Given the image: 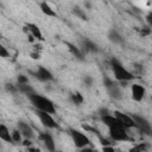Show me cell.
Listing matches in <instances>:
<instances>
[{
  "mask_svg": "<svg viewBox=\"0 0 152 152\" xmlns=\"http://www.w3.org/2000/svg\"><path fill=\"white\" fill-rule=\"evenodd\" d=\"M131 93H132V99H133L135 102H140V101H142V99L145 97L146 90H145V88H144L141 84L133 83L132 87H131Z\"/></svg>",
  "mask_w": 152,
  "mask_h": 152,
  "instance_id": "cell-10",
  "label": "cell"
},
{
  "mask_svg": "<svg viewBox=\"0 0 152 152\" xmlns=\"http://www.w3.org/2000/svg\"><path fill=\"white\" fill-rule=\"evenodd\" d=\"M25 28L28 30L30 36H32L33 38H36V39H38V40H43V39H44L43 33H42L40 28H39L37 25H34V24H26V27H25Z\"/></svg>",
  "mask_w": 152,
  "mask_h": 152,
  "instance_id": "cell-12",
  "label": "cell"
},
{
  "mask_svg": "<svg viewBox=\"0 0 152 152\" xmlns=\"http://www.w3.org/2000/svg\"><path fill=\"white\" fill-rule=\"evenodd\" d=\"M56 152H62V151H56Z\"/></svg>",
  "mask_w": 152,
  "mask_h": 152,
  "instance_id": "cell-35",
  "label": "cell"
},
{
  "mask_svg": "<svg viewBox=\"0 0 152 152\" xmlns=\"http://www.w3.org/2000/svg\"><path fill=\"white\" fill-rule=\"evenodd\" d=\"M21 133L19 132V129H14L12 132V139H13V144H20L21 142Z\"/></svg>",
  "mask_w": 152,
  "mask_h": 152,
  "instance_id": "cell-23",
  "label": "cell"
},
{
  "mask_svg": "<svg viewBox=\"0 0 152 152\" xmlns=\"http://www.w3.org/2000/svg\"><path fill=\"white\" fill-rule=\"evenodd\" d=\"M70 99H71V101H72L75 104H77V106L82 104V103H83V100H84V99H83V95H82L81 93H78V91L71 94Z\"/></svg>",
  "mask_w": 152,
  "mask_h": 152,
  "instance_id": "cell-22",
  "label": "cell"
},
{
  "mask_svg": "<svg viewBox=\"0 0 152 152\" xmlns=\"http://www.w3.org/2000/svg\"><path fill=\"white\" fill-rule=\"evenodd\" d=\"M18 89L20 93H23L24 95H26L27 97H30L32 94H34L36 91L33 90V88L27 83V84H18Z\"/></svg>",
  "mask_w": 152,
  "mask_h": 152,
  "instance_id": "cell-20",
  "label": "cell"
},
{
  "mask_svg": "<svg viewBox=\"0 0 152 152\" xmlns=\"http://www.w3.org/2000/svg\"><path fill=\"white\" fill-rule=\"evenodd\" d=\"M82 46H83L84 50L88 51V52H97V51H99L97 45H96L94 42H91L90 39H87V38L82 40Z\"/></svg>",
  "mask_w": 152,
  "mask_h": 152,
  "instance_id": "cell-17",
  "label": "cell"
},
{
  "mask_svg": "<svg viewBox=\"0 0 152 152\" xmlns=\"http://www.w3.org/2000/svg\"><path fill=\"white\" fill-rule=\"evenodd\" d=\"M0 56L4 57V58L10 57V52L6 50V48H5L4 45H0Z\"/></svg>",
  "mask_w": 152,
  "mask_h": 152,
  "instance_id": "cell-28",
  "label": "cell"
},
{
  "mask_svg": "<svg viewBox=\"0 0 152 152\" xmlns=\"http://www.w3.org/2000/svg\"><path fill=\"white\" fill-rule=\"evenodd\" d=\"M80 152H94V150H93L91 147H89V146H87V147H83V148H80Z\"/></svg>",
  "mask_w": 152,
  "mask_h": 152,
  "instance_id": "cell-33",
  "label": "cell"
},
{
  "mask_svg": "<svg viewBox=\"0 0 152 152\" xmlns=\"http://www.w3.org/2000/svg\"><path fill=\"white\" fill-rule=\"evenodd\" d=\"M0 139L6 141V142H12L13 144V139H12V133H10V129L2 124L0 125Z\"/></svg>",
  "mask_w": 152,
  "mask_h": 152,
  "instance_id": "cell-15",
  "label": "cell"
},
{
  "mask_svg": "<svg viewBox=\"0 0 152 152\" xmlns=\"http://www.w3.org/2000/svg\"><path fill=\"white\" fill-rule=\"evenodd\" d=\"M28 100L32 103V106L36 108V110L45 112V113H49L51 115L56 113V108H55L53 102L50 99H48V97H45L40 94L34 93L28 97Z\"/></svg>",
  "mask_w": 152,
  "mask_h": 152,
  "instance_id": "cell-2",
  "label": "cell"
},
{
  "mask_svg": "<svg viewBox=\"0 0 152 152\" xmlns=\"http://www.w3.org/2000/svg\"><path fill=\"white\" fill-rule=\"evenodd\" d=\"M84 83H86L88 87H90V86H91V83H93V78H91V77H89V76H86V77H84Z\"/></svg>",
  "mask_w": 152,
  "mask_h": 152,
  "instance_id": "cell-31",
  "label": "cell"
},
{
  "mask_svg": "<svg viewBox=\"0 0 152 152\" xmlns=\"http://www.w3.org/2000/svg\"><path fill=\"white\" fill-rule=\"evenodd\" d=\"M107 91H108V94H109V96H110L112 99H114V100L121 99V90H120V86H119L118 83H116L115 86L108 88Z\"/></svg>",
  "mask_w": 152,
  "mask_h": 152,
  "instance_id": "cell-19",
  "label": "cell"
},
{
  "mask_svg": "<svg viewBox=\"0 0 152 152\" xmlns=\"http://www.w3.org/2000/svg\"><path fill=\"white\" fill-rule=\"evenodd\" d=\"M65 45L68 46V49H69V51L74 55V57H76L77 59H80V61H83L84 59V57H83V53H82V51L78 49V48H76L74 44H71V43H65Z\"/></svg>",
  "mask_w": 152,
  "mask_h": 152,
  "instance_id": "cell-18",
  "label": "cell"
},
{
  "mask_svg": "<svg viewBox=\"0 0 152 152\" xmlns=\"http://www.w3.org/2000/svg\"><path fill=\"white\" fill-rule=\"evenodd\" d=\"M101 121L108 127V128H110V127H114V126H116V125H119L120 122L118 121V119L114 116V115H110V114H107V115H102L101 116Z\"/></svg>",
  "mask_w": 152,
  "mask_h": 152,
  "instance_id": "cell-13",
  "label": "cell"
},
{
  "mask_svg": "<svg viewBox=\"0 0 152 152\" xmlns=\"http://www.w3.org/2000/svg\"><path fill=\"white\" fill-rule=\"evenodd\" d=\"M17 81H18V84H27L28 83V78L24 75H19L17 77Z\"/></svg>",
  "mask_w": 152,
  "mask_h": 152,
  "instance_id": "cell-27",
  "label": "cell"
},
{
  "mask_svg": "<svg viewBox=\"0 0 152 152\" xmlns=\"http://www.w3.org/2000/svg\"><path fill=\"white\" fill-rule=\"evenodd\" d=\"M114 116L118 119V121L120 122V125L122 127H125L126 129H128V128H137V124H135V121L133 120V118L129 114H126V113L115 110L114 112Z\"/></svg>",
  "mask_w": 152,
  "mask_h": 152,
  "instance_id": "cell-6",
  "label": "cell"
},
{
  "mask_svg": "<svg viewBox=\"0 0 152 152\" xmlns=\"http://www.w3.org/2000/svg\"><path fill=\"white\" fill-rule=\"evenodd\" d=\"M108 129H109V137L114 141H131L132 140V138L128 135L126 128L122 127L120 124L114 127H110Z\"/></svg>",
  "mask_w": 152,
  "mask_h": 152,
  "instance_id": "cell-4",
  "label": "cell"
},
{
  "mask_svg": "<svg viewBox=\"0 0 152 152\" xmlns=\"http://www.w3.org/2000/svg\"><path fill=\"white\" fill-rule=\"evenodd\" d=\"M140 33H141V36H142V37L148 36V34L151 33V28H150V27H144V28L141 30V32H140Z\"/></svg>",
  "mask_w": 152,
  "mask_h": 152,
  "instance_id": "cell-29",
  "label": "cell"
},
{
  "mask_svg": "<svg viewBox=\"0 0 152 152\" xmlns=\"http://www.w3.org/2000/svg\"><path fill=\"white\" fill-rule=\"evenodd\" d=\"M69 132H70V137L72 139V142L77 148H83V147L91 145L90 139L84 133H82L81 131L75 129V128H70Z\"/></svg>",
  "mask_w": 152,
  "mask_h": 152,
  "instance_id": "cell-3",
  "label": "cell"
},
{
  "mask_svg": "<svg viewBox=\"0 0 152 152\" xmlns=\"http://www.w3.org/2000/svg\"><path fill=\"white\" fill-rule=\"evenodd\" d=\"M102 152H116L115 150H114V147L113 146H103L102 147Z\"/></svg>",
  "mask_w": 152,
  "mask_h": 152,
  "instance_id": "cell-30",
  "label": "cell"
},
{
  "mask_svg": "<svg viewBox=\"0 0 152 152\" xmlns=\"http://www.w3.org/2000/svg\"><path fill=\"white\" fill-rule=\"evenodd\" d=\"M131 116L133 118V120L135 121L137 124V128L145 135H148V137H152V126L151 124L141 115H138V114H131Z\"/></svg>",
  "mask_w": 152,
  "mask_h": 152,
  "instance_id": "cell-5",
  "label": "cell"
},
{
  "mask_svg": "<svg viewBox=\"0 0 152 152\" xmlns=\"http://www.w3.org/2000/svg\"><path fill=\"white\" fill-rule=\"evenodd\" d=\"M109 64H110V68H112V71H113V75H114V78L118 81V82H129L132 80H134V75L128 71L119 59H116L115 57H112L110 61H109Z\"/></svg>",
  "mask_w": 152,
  "mask_h": 152,
  "instance_id": "cell-1",
  "label": "cell"
},
{
  "mask_svg": "<svg viewBox=\"0 0 152 152\" xmlns=\"http://www.w3.org/2000/svg\"><path fill=\"white\" fill-rule=\"evenodd\" d=\"M74 13H75L77 17H80L82 20H87V15H86V13H84L80 7H75V8H74Z\"/></svg>",
  "mask_w": 152,
  "mask_h": 152,
  "instance_id": "cell-24",
  "label": "cell"
},
{
  "mask_svg": "<svg viewBox=\"0 0 152 152\" xmlns=\"http://www.w3.org/2000/svg\"><path fill=\"white\" fill-rule=\"evenodd\" d=\"M28 152H40L39 148H34V147H28Z\"/></svg>",
  "mask_w": 152,
  "mask_h": 152,
  "instance_id": "cell-34",
  "label": "cell"
},
{
  "mask_svg": "<svg viewBox=\"0 0 152 152\" xmlns=\"http://www.w3.org/2000/svg\"><path fill=\"white\" fill-rule=\"evenodd\" d=\"M103 84H104V87H106V89H108V88H110V87H113V86H115L116 83L113 81V80H110L108 76H104L103 77Z\"/></svg>",
  "mask_w": 152,
  "mask_h": 152,
  "instance_id": "cell-25",
  "label": "cell"
},
{
  "mask_svg": "<svg viewBox=\"0 0 152 152\" xmlns=\"http://www.w3.org/2000/svg\"><path fill=\"white\" fill-rule=\"evenodd\" d=\"M39 7H40L42 12H43L45 15H48V17H52V18L57 17V13L55 12V10H52V7H51L48 2H40V4H39Z\"/></svg>",
  "mask_w": 152,
  "mask_h": 152,
  "instance_id": "cell-16",
  "label": "cell"
},
{
  "mask_svg": "<svg viewBox=\"0 0 152 152\" xmlns=\"http://www.w3.org/2000/svg\"><path fill=\"white\" fill-rule=\"evenodd\" d=\"M39 139L49 152H56V144H55V140H53V138L50 133L42 132L39 134Z\"/></svg>",
  "mask_w": 152,
  "mask_h": 152,
  "instance_id": "cell-8",
  "label": "cell"
},
{
  "mask_svg": "<svg viewBox=\"0 0 152 152\" xmlns=\"http://www.w3.org/2000/svg\"><path fill=\"white\" fill-rule=\"evenodd\" d=\"M148 144L147 142H139V144H137V145H134L131 150H129V152H146L147 150H148Z\"/></svg>",
  "mask_w": 152,
  "mask_h": 152,
  "instance_id": "cell-21",
  "label": "cell"
},
{
  "mask_svg": "<svg viewBox=\"0 0 152 152\" xmlns=\"http://www.w3.org/2000/svg\"><path fill=\"white\" fill-rule=\"evenodd\" d=\"M18 129H19V132L21 133V135L25 139H31L33 137V129H32V127L27 122H25V121H21V120L18 121Z\"/></svg>",
  "mask_w": 152,
  "mask_h": 152,
  "instance_id": "cell-11",
  "label": "cell"
},
{
  "mask_svg": "<svg viewBox=\"0 0 152 152\" xmlns=\"http://www.w3.org/2000/svg\"><path fill=\"white\" fill-rule=\"evenodd\" d=\"M108 39L114 43V44H122L124 43V38L122 36L115 30V28H112L109 32H108Z\"/></svg>",
  "mask_w": 152,
  "mask_h": 152,
  "instance_id": "cell-14",
  "label": "cell"
},
{
  "mask_svg": "<svg viewBox=\"0 0 152 152\" xmlns=\"http://www.w3.org/2000/svg\"><path fill=\"white\" fill-rule=\"evenodd\" d=\"M6 90H7V91H11L12 94H15L17 91H19L18 86H13V84H11V83H7V84H6Z\"/></svg>",
  "mask_w": 152,
  "mask_h": 152,
  "instance_id": "cell-26",
  "label": "cell"
},
{
  "mask_svg": "<svg viewBox=\"0 0 152 152\" xmlns=\"http://www.w3.org/2000/svg\"><path fill=\"white\" fill-rule=\"evenodd\" d=\"M33 76L40 82H49L53 80V75L51 74V71L44 66H38L37 70L33 72Z\"/></svg>",
  "mask_w": 152,
  "mask_h": 152,
  "instance_id": "cell-9",
  "label": "cell"
},
{
  "mask_svg": "<svg viewBox=\"0 0 152 152\" xmlns=\"http://www.w3.org/2000/svg\"><path fill=\"white\" fill-rule=\"evenodd\" d=\"M146 21H147V24L152 27V12H150V13L146 15Z\"/></svg>",
  "mask_w": 152,
  "mask_h": 152,
  "instance_id": "cell-32",
  "label": "cell"
},
{
  "mask_svg": "<svg viewBox=\"0 0 152 152\" xmlns=\"http://www.w3.org/2000/svg\"><path fill=\"white\" fill-rule=\"evenodd\" d=\"M36 114L39 118L43 126H45L48 128H58V125H57V122L55 121V119L52 118L51 114L45 113V112H40V110H36Z\"/></svg>",
  "mask_w": 152,
  "mask_h": 152,
  "instance_id": "cell-7",
  "label": "cell"
}]
</instances>
